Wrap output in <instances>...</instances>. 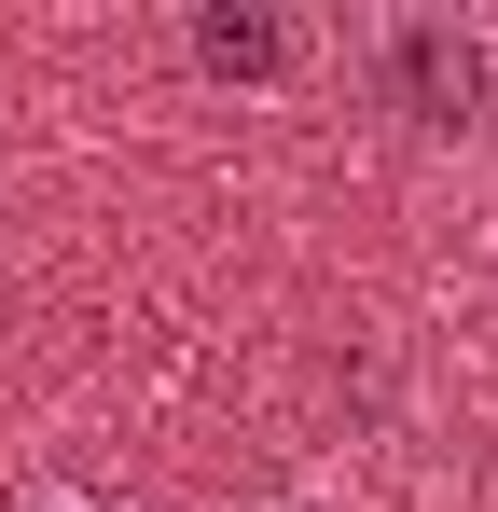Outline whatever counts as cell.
Listing matches in <instances>:
<instances>
[{
    "mask_svg": "<svg viewBox=\"0 0 498 512\" xmlns=\"http://www.w3.org/2000/svg\"><path fill=\"white\" fill-rule=\"evenodd\" d=\"M194 56H208L222 84H277V70H291V28H277V14H194Z\"/></svg>",
    "mask_w": 498,
    "mask_h": 512,
    "instance_id": "6da1fadb",
    "label": "cell"
},
{
    "mask_svg": "<svg viewBox=\"0 0 498 512\" xmlns=\"http://www.w3.org/2000/svg\"><path fill=\"white\" fill-rule=\"evenodd\" d=\"M402 84H415L429 125H457V111L485 97V56H471V42H443V28H415V42H402Z\"/></svg>",
    "mask_w": 498,
    "mask_h": 512,
    "instance_id": "7a4b0ae2",
    "label": "cell"
},
{
    "mask_svg": "<svg viewBox=\"0 0 498 512\" xmlns=\"http://www.w3.org/2000/svg\"><path fill=\"white\" fill-rule=\"evenodd\" d=\"M28 512H97V499H70V485H42V499H28Z\"/></svg>",
    "mask_w": 498,
    "mask_h": 512,
    "instance_id": "3957f363",
    "label": "cell"
}]
</instances>
